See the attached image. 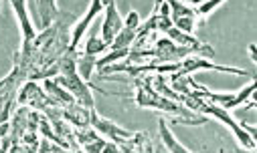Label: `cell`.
<instances>
[{
    "label": "cell",
    "mask_w": 257,
    "mask_h": 153,
    "mask_svg": "<svg viewBox=\"0 0 257 153\" xmlns=\"http://www.w3.org/2000/svg\"><path fill=\"white\" fill-rule=\"evenodd\" d=\"M219 153H225V149H221V151H219Z\"/></svg>",
    "instance_id": "484cf974"
},
{
    "label": "cell",
    "mask_w": 257,
    "mask_h": 153,
    "mask_svg": "<svg viewBox=\"0 0 257 153\" xmlns=\"http://www.w3.org/2000/svg\"><path fill=\"white\" fill-rule=\"evenodd\" d=\"M43 89H45V93L61 107V109H65L67 105H71V103H75V99L65 91V89H63L61 85H57L53 79H47L45 81V85H43Z\"/></svg>",
    "instance_id": "2e32d148"
},
{
    "label": "cell",
    "mask_w": 257,
    "mask_h": 153,
    "mask_svg": "<svg viewBox=\"0 0 257 153\" xmlns=\"http://www.w3.org/2000/svg\"><path fill=\"white\" fill-rule=\"evenodd\" d=\"M11 149V143H5V145H0V153H9Z\"/></svg>",
    "instance_id": "d4e9b609"
},
{
    "label": "cell",
    "mask_w": 257,
    "mask_h": 153,
    "mask_svg": "<svg viewBox=\"0 0 257 153\" xmlns=\"http://www.w3.org/2000/svg\"><path fill=\"white\" fill-rule=\"evenodd\" d=\"M97 58L99 56H89V54H83V52L77 54V72H79V76H81L85 83L91 81V74H93V68H95Z\"/></svg>",
    "instance_id": "e0dca14e"
},
{
    "label": "cell",
    "mask_w": 257,
    "mask_h": 153,
    "mask_svg": "<svg viewBox=\"0 0 257 153\" xmlns=\"http://www.w3.org/2000/svg\"><path fill=\"white\" fill-rule=\"evenodd\" d=\"M17 18H19V26H21V36H23V42L21 46H29L35 38H37V28L31 20V14H29V2H25V0H13L11 2Z\"/></svg>",
    "instance_id": "8fae6325"
},
{
    "label": "cell",
    "mask_w": 257,
    "mask_h": 153,
    "mask_svg": "<svg viewBox=\"0 0 257 153\" xmlns=\"http://www.w3.org/2000/svg\"><path fill=\"white\" fill-rule=\"evenodd\" d=\"M121 153H156V147L146 131H136L127 141L117 145Z\"/></svg>",
    "instance_id": "4fadbf2b"
},
{
    "label": "cell",
    "mask_w": 257,
    "mask_h": 153,
    "mask_svg": "<svg viewBox=\"0 0 257 153\" xmlns=\"http://www.w3.org/2000/svg\"><path fill=\"white\" fill-rule=\"evenodd\" d=\"M235 153H255V149H241V147H235Z\"/></svg>",
    "instance_id": "cb8c5ba5"
},
{
    "label": "cell",
    "mask_w": 257,
    "mask_h": 153,
    "mask_svg": "<svg viewBox=\"0 0 257 153\" xmlns=\"http://www.w3.org/2000/svg\"><path fill=\"white\" fill-rule=\"evenodd\" d=\"M33 14H35V28L37 32H43L47 30L49 26H53L61 14L59 10V4L55 2V0H35V2H29Z\"/></svg>",
    "instance_id": "52a82bcc"
},
{
    "label": "cell",
    "mask_w": 257,
    "mask_h": 153,
    "mask_svg": "<svg viewBox=\"0 0 257 153\" xmlns=\"http://www.w3.org/2000/svg\"><path fill=\"white\" fill-rule=\"evenodd\" d=\"M17 105L19 107H29L37 113H47L49 109L53 107H59L47 93L45 89L37 83V81H27L23 83V87L19 89V95H17Z\"/></svg>",
    "instance_id": "3957f363"
},
{
    "label": "cell",
    "mask_w": 257,
    "mask_h": 153,
    "mask_svg": "<svg viewBox=\"0 0 257 153\" xmlns=\"http://www.w3.org/2000/svg\"><path fill=\"white\" fill-rule=\"evenodd\" d=\"M107 50V44L99 38V36H95V34H91L87 40H85V48H83V54H89V56H97V54H101V52H105Z\"/></svg>",
    "instance_id": "ac0fdd59"
},
{
    "label": "cell",
    "mask_w": 257,
    "mask_h": 153,
    "mask_svg": "<svg viewBox=\"0 0 257 153\" xmlns=\"http://www.w3.org/2000/svg\"><path fill=\"white\" fill-rule=\"evenodd\" d=\"M105 16H103V24H101V40L107 44L113 42V38L119 34V30L123 28V18L121 14L117 12V4L113 2V0H109V2H105Z\"/></svg>",
    "instance_id": "30bf717a"
},
{
    "label": "cell",
    "mask_w": 257,
    "mask_h": 153,
    "mask_svg": "<svg viewBox=\"0 0 257 153\" xmlns=\"http://www.w3.org/2000/svg\"><path fill=\"white\" fill-rule=\"evenodd\" d=\"M101 153H121V151H119V147H117L115 143H111V141H105V145H103Z\"/></svg>",
    "instance_id": "44dd1931"
},
{
    "label": "cell",
    "mask_w": 257,
    "mask_h": 153,
    "mask_svg": "<svg viewBox=\"0 0 257 153\" xmlns=\"http://www.w3.org/2000/svg\"><path fill=\"white\" fill-rule=\"evenodd\" d=\"M103 8H105V2H101V0H93V2H89L87 12H85L79 20H75V24H73V28H71V42H69V50H75V52L79 50V42L83 40L85 30L91 26L93 18H95Z\"/></svg>",
    "instance_id": "ba28073f"
},
{
    "label": "cell",
    "mask_w": 257,
    "mask_h": 153,
    "mask_svg": "<svg viewBox=\"0 0 257 153\" xmlns=\"http://www.w3.org/2000/svg\"><path fill=\"white\" fill-rule=\"evenodd\" d=\"M53 81L65 89L75 99V103L83 105L85 109H95V99H93V89L95 87L89 85V83H85L81 79L79 72H77V66L75 68H69L65 72H61V74H57Z\"/></svg>",
    "instance_id": "7a4b0ae2"
},
{
    "label": "cell",
    "mask_w": 257,
    "mask_h": 153,
    "mask_svg": "<svg viewBox=\"0 0 257 153\" xmlns=\"http://www.w3.org/2000/svg\"><path fill=\"white\" fill-rule=\"evenodd\" d=\"M136 93H134V103L142 109H152V111H160V113H166L170 123H178V125H186V127H201L205 125L209 119L205 115H199L195 111L186 109L184 105L176 103V101H170L162 95H158L150 85H148V79L146 74H140L132 81Z\"/></svg>",
    "instance_id": "6da1fadb"
},
{
    "label": "cell",
    "mask_w": 257,
    "mask_h": 153,
    "mask_svg": "<svg viewBox=\"0 0 257 153\" xmlns=\"http://www.w3.org/2000/svg\"><path fill=\"white\" fill-rule=\"evenodd\" d=\"M197 70H217V72H229V74H237V76H247V74H253L245 68H239V66H227V64H217L205 56H199V54H192V56H186L184 60L178 62V72L182 74H192Z\"/></svg>",
    "instance_id": "277c9868"
},
{
    "label": "cell",
    "mask_w": 257,
    "mask_h": 153,
    "mask_svg": "<svg viewBox=\"0 0 257 153\" xmlns=\"http://www.w3.org/2000/svg\"><path fill=\"white\" fill-rule=\"evenodd\" d=\"M0 8H3V2H0Z\"/></svg>",
    "instance_id": "4316f807"
},
{
    "label": "cell",
    "mask_w": 257,
    "mask_h": 153,
    "mask_svg": "<svg viewBox=\"0 0 257 153\" xmlns=\"http://www.w3.org/2000/svg\"><path fill=\"white\" fill-rule=\"evenodd\" d=\"M156 153H160V151H156Z\"/></svg>",
    "instance_id": "83f0119b"
},
{
    "label": "cell",
    "mask_w": 257,
    "mask_h": 153,
    "mask_svg": "<svg viewBox=\"0 0 257 153\" xmlns=\"http://www.w3.org/2000/svg\"><path fill=\"white\" fill-rule=\"evenodd\" d=\"M9 153H27L21 145H11V149H9Z\"/></svg>",
    "instance_id": "603a6c76"
},
{
    "label": "cell",
    "mask_w": 257,
    "mask_h": 153,
    "mask_svg": "<svg viewBox=\"0 0 257 153\" xmlns=\"http://www.w3.org/2000/svg\"><path fill=\"white\" fill-rule=\"evenodd\" d=\"M138 28H140V14L136 10H130V12H127V16L123 18V28L113 38V42L109 44L107 50H130V46H132V42L136 38Z\"/></svg>",
    "instance_id": "9c48e42d"
},
{
    "label": "cell",
    "mask_w": 257,
    "mask_h": 153,
    "mask_svg": "<svg viewBox=\"0 0 257 153\" xmlns=\"http://www.w3.org/2000/svg\"><path fill=\"white\" fill-rule=\"evenodd\" d=\"M158 133H160V139H162V143H164L166 153H197V151H190L188 147H184V145L174 137V133L170 131L166 119H162V117L158 119Z\"/></svg>",
    "instance_id": "9a60e30c"
},
{
    "label": "cell",
    "mask_w": 257,
    "mask_h": 153,
    "mask_svg": "<svg viewBox=\"0 0 257 153\" xmlns=\"http://www.w3.org/2000/svg\"><path fill=\"white\" fill-rule=\"evenodd\" d=\"M249 56L253 62H257V52H255V44H249Z\"/></svg>",
    "instance_id": "7402d4cb"
},
{
    "label": "cell",
    "mask_w": 257,
    "mask_h": 153,
    "mask_svg": "<svg viewBox=\"0 0 257 153\" xmlns=\"http://www.w3.org/2000/svg\"><path fill=\"white\" fill-rule=\"evenodd\" d=\"M75 141L79 151L83 153H101L105 139L93 129V127H85V129H75Z\"/></svg>",
    "instance_id": "7c38bea8"
},
{
    "label": "cell",
    "mask_w": 257,
    "mask_h": 153,
    "mask_svg": "<svg viewBox=\"0 0 257 153\" xmlns=\"http://www.w3.org/2000/svg\"><path fill=\"white\" fill-rule=\"evenodd\" d=\"M89 125H91V127H93L101 137H107V139H109L111 143H115V145H119V143L127 141V139H130V137L134 135V131H127V129H123L121 125H117L115 121L101 117L95 109H91Z\"/></svg>",
    "instance_id": "8992f818"
},
{
    "label": "cell",
    "mask_w": 257,
    "mask_h": 153,
    "mask_svg": "<svg viewBox=\"0 0 257 153\" xmlns=\"http://www.w3.org/2000/svg\"><path fill=\"white\" fill-rule=\"evenodd\" d=\"M89 117H91V109H85L79 103H71L63 109V119H65L73 129H85L91 127L89 125Z\"/></svg>",
    "instance_id": "5bb4252c"
},
{
    "label": "cell",
    "mask_w": 257,
    "mask_h": 153,
    "mask_svg": "<svg viewBox=\"0 0 257 153\" xmlns=\"http://www.w3.org/2000/svg\"><path fill=\"white\" fill-rule=\"evenodd\" d=\"M37 153H65V149L59 147L53 141H49V139H45V137H41V143H39V151Z\"/></svg>",
    "instance_id": "ffe728a7"
},
{
    "label": "cell",
    "mask_w": 257,
    "mask_h": 153,
    "mask_svg": "<svg viewBox=\"0 0 257 153\" xmlns=\"http://www.w3.org/2000/svg\"><path fill=\"white\" fill-rule=\"evenodd\" d=\"M221 4H225V0H209V2H199V4H192V6H195V10H197L199 20H203L209 12H213V10L219 8Z\"/></svg>",
    "instance_id": "d6986e66"
},
{
    "label": "cell",
    "mask_w": 257,
    "mask_h": 153,
    "mask_svg": "<svg viewBox=\"0 0 257 153\" xmlns=\"http://www.w3.org/2000/svg\"><path fill=\"white\" fill-rule=\"evenodd\" d=\"M168 8H170V22L174 28L182 30L184 34H192L199 24V16L192 4L178 2V0H168Z\"/></svg>",
    "instance_id": "5b68a950"
}]
</instances>
